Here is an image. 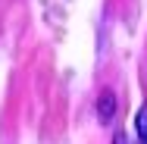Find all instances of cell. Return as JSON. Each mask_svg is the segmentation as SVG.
<instances>
[{
	"label": "cell",
	"instance_id": "cell-3",
	"mask_svg": "<svg viewBox=\"0 0 147 144\" xmlns=\"http://www.w3.org/2000/svg\"><path fill=\"white\" fill-rule=\"evenodd\" d=\"M113 144H128V138H125V135H116V141Z\"/></svg>",
	"mask_w": 147,
	"mask_h": 144
},
{
	"label": "cell",
	"instance_id": "cell-2",
	"mask_svg": "<svg viewBox=\"0 0 147 144\" xmlns=\"http://www.w3.org/2000/svg\"><path fill=\"white\" fill-rule=\"evenodd\" d=\"M110 119H113V94L107 91L100 97V122H110Z\"/></svg>",
	"mask_w": 147,
	"mask_h": 144
},
{
	"label": "cell",
	"instance_id": "cell-1",
	"mask_svg": "<svg viewBox=\"0 0 147 144\" xmlns=\"http://www.w3.org/2000/svg\"><path fill=\"white\" fill-rule=\"evenodd\" d=\"M135 132H138V141L147 144V103L138 110V116H135Z\"/></svg>",
	"mask_w": 147,
	"mask_h": 144
}]
</instances>
